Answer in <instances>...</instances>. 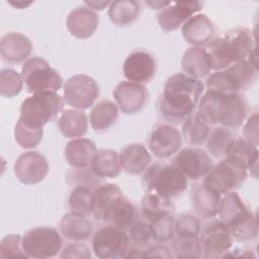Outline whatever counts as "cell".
<instances>
[{
	"instance_id": "obj_1",
	"label": "cell",
	"mask_w": 259,
	"mask_h": 259,
	"mask_svg": "<svg viewBox=\"0 0 259 259\" xmlns=\"http://www.w3.org/2000/svg\"><path fill=\"white\" fill-rule=\"evenodd\" d=\"M203 89L204 85L199 79L184 73L170 76L157 101L158 115L169 124L183 123L195 111Z\"/></svg>"
},
{
	"instance_id": "obj_2",
	"label": "cell",
	"mask_w": 259,
	"mask_h": 259,
	"mask_svg": "<svg viewBox=\"0 0 259 259\" xmlns=\"http://www.w3.org/2000/svg\"><path fill=\"white\" fill-rule=\"evenodd\" d=\"M250 107L242 93L207 90L199 100L197 111L209 124H221L231 130L240 127Z\"/></svg>"
},
{
	"instance_id": "obj_3",
	"label": "cell",
	"mask_w": 259,
	"mask_h": 259,
	"mask_svg": "<svg viewBox=\"0 0 259 259\" xmlns=\"http://www.w3.org/2000/svg\"><path fill=\"white\" fill-rule=\"evenodd\" d=\"M96 221L127 230L138 219L134 203L123 196L116 184L102 183L94 189L92 212Z\"/></svg>"
},
{
	"instance_id": "obj_4",
	"label": "cell",
	"mask_w": 259,
	"mask_h": 259,
	"mask_svg": "<svg viewBox=\"0 0 259 259\" xmlns=\"http://www.w3.org/2000/svg\"><path fill=\"white\" fill-rule=\"evenodd\" d=\"M205 50L211 62V69L221 71L250 57L255 51L254 36L249 28L236 27L213 38Z\"/></svg>"
},
{
	"instance_id": "obj_5",
	"label": "cell",
	"mask_w": 259,
	"mask_h": 259,
	"mask_svg": "<svg viewBox=\"0 0 259 259\" xmlns=\"http://www.w3.org/2000/svg\"><path fill=\"white\" fill-rule=\"evenodd\" d=\"M218 215L229 229L233 239L248 242L257 238L258 229L255 214L237 192H227L219 204Z\"/></svg>"
},
{
	"instance_id": "obj_6",
	"label": "cell",
	"mask_w": 259,
	"mask_h": 259,
	"mask_svg": "<svg viewBox=\"0 0 259 259\" xmlns=\"http://www.w3.org/2000/svg\"><path fill=\"white\" fill-rule=\"evenodd\" d=\"M258 79V68L256 61L251 57L247 60L233 64L232 66L209 74L206 79V88L225 93L248 90Z\"/></svg>"
},
{
	"instance_id": "obj_7",
	"label": "cell",
	"mask_w": 259,
	"mask_h": 259,
	"mask_svg": "<svg viewBox=\"0 0 259 259\" xmlns=\"http://www.w3.org/2000/svg\"><path fill=\"white\" fill-rule=\"evenodd\" d=\"M142 183L146 192H153L165 198L179 197L187 189V178L172 164L154 163L143 175Z\"/></svg>"
},
{
	"instance_id": "obj_8",
	"label": "cell",
	"mask_w": 259,
	"mask_h": 259,
	"mask_svg": "<svg viewBox=\"0 0 259 259\" xmlns=\"http://www.w3.org/2000/svg\"><path fill=\"white\" fill-rule=\"evenodd\" d=\"M63 107L64 99L56 92L34 93L22 101L19 119L29 126L42 128L61 113Z\"/></svg>"
},
{
	"instance_id": "obj_9",
	"label": "cell",
	"mask_w": 259,
	"mask_h": 259,
	"mask_svg": "<svg viewBox=\"0 0 259 259\" xmlns=\"http://www.w3.org/2000/svg\"><path fill=\"white\" fill-rule=\"evenodd\" d=\"M246 166L237 159L225 157L203 179V185L209 190L222 195L240 188L247 179Z\"/></svg>"
},
{
	"instance_id": "obj_10",
	"label": "cell",
	"mask_w": 259,
	"mask_h": 259,
	"mask_svg": "<svg viewBox=\"0 0 259 259\" xmlns=\"http://www.w3.org/2000/svg\"><path fill=\"white\" fill-rule=\"evenodd\" d=\"M21 76L28 93L56 92L63 84L59 72L40 57L27 59L21 68Z\"/></svg>"
},
{
	"instance_id": "obj_11",
	"label": "cell",
	"mask_w": 259,
	"mask_h": 259,
	"mask_svg": "<svg viewBox=\"0 0 259 259\" xmlns=\"http://www.w3.org/2000/svg\"><path fill=\"white\" fill-rule=\"evenodd\" d=\"M130 249L126 230L106 225L95 231L92 238V250L97 258H124Z\"/></svg>"
},
{
	"instance_id": "obj_12",
	"label": "cell",
	"mask_w": 259,
	"mask_h": 259,
	"mask_svg": "<svg viewBox=\"0 0 259 259\" xmlns=\"http://www.w3.org/2000/svg\"><path fill=\"white\" fill-rule=\"evenodd\" d=\"M63 246L59 232L51 227L29 230L22 238V248L27 257L51 258L57 256Z\"/></svg>"
},
{
	"instance_id": "obj_13",
	"label": "cell",
	"mask_w": 259,
	"mask_h": 259,
	"mask_svg": "<svg viewBox=\"0 0 259 259\" xmlns=\"http://www.w3.org/2000/svg\"><path fill=\"white\" fill-rule=\"evenodd\" d=\"M99 95L96 81L84 74H77L64 84V102L77 109H87L94 104Z\"/></svg>"
},
{
	"instance_id": "obj_14",
	"label": "cell",
	"mask_w": 259,
	"mask_h": 259,
	"mask_svg": "<svg viewBox=\"0 0 259 259\" xmlns=\"http://www.w3.org/2000/svg\"><path fill=\"white\" fill-rule=\"evenodd\" d=\"M198 238L201 245V257L206 259L223 257L233 244L229 229L221 221H213L201 227Z\"/></svg>"
},
{
	"instance_id": "obj_15",
	"label": "cell",
	"mask_w": 259,
	"mask_h": 259,
	"mask_svg": "<svg viewBox=\"0 0 259 259\" xmlns=\"http://www.w3.org/2000/svg\"><path fill=\"white\" fill-rule=\"evenodd\" d=\"M172 165L186 178L199 180L204 178L213 167L210 156L201 148L188 147L181 150L172 160Z\"/></svg>"
},
{
	"instance_id": "obj_16",
	"label": "cell",
	"mask_w": 259,
	"mask_h": 259,
	"mask_svg": "<svg viewBox=\"0 0 259 259\" xmlns=\"http://www.w3.org/2000/svg\"><path fill=\"white\" fill-rule=\"evenodd\" d=\"M148 146L155 157L166 159L181 148L182 137L172 124L159 123L153 127L148 139Z\"/></svg>"
},
{
	"instance_id": "obj_17",
	"label": "cell",
	"mask_w": 259,
	"mask_h": 259,
	"mask_svg": "<svg viewBox=\"0 0 259 259\" xmlns=\"http://www.w3.org/2000/svg\"><path fill=\"white\" fill-rule=\"evenodd\" d=\"M49 172V163L45 156L37 152L22 153L14 163V174L22 184L41 182Z\"/></svg>"
},
{
	"instance_id": "obj_18",
	"label": "cell",
	"mask_w": 259,
	"mask_h": 259,
	"mask_svg": "<svg viewBox=\"0 0 259 259\" xmlns=\"http://www.w3.org/2000/svg\"><path fill=\"white\" fill-rule=\"evenodd\" d=\"M122 70L124 77L130 82L144 85L154 79L157 72V62L152 54L140 50L127 56Z\"/></svg>"
},
{
	"instance_id": "obj_19",
	"label": "cell",
	"mask_w": 259,
	"mask_h": 259,
	"mask_svg": "<svg viewBox=\"0 0 259 259\" xmlns=\"http://www.w3.org/2000/svg\"><path fill=\"white\" fill-rule=\"evenodd\" d=\"M113 97L122 113L135 114L147 104L149 91L142 84L122 81L115 87Z\"/></svg>"
},
{
	"instance_id": "obj_20",
	"label": "cell",
	"mask_w": 259,
	"mask_h": 259,
	"mask_svg": "<svg viewBox=\"0 0 259 259\" xmlns=\"http://www.w3.org/2000/svg\"><path fill=\"white\" fill-rule=\"evenodd\" d=\"M201 8V2H170L168 6L159 11L157 19L163 30L173 31L181 24H184Z\"/></svg>"
},
{
	"instance_id": "obj_21",
	"label": "cell",
	"mask_w": 259,
	"mask_h": 259,
	"mask_svg": "<svg viewBox=\"0 0 259 259\" xmlns=\"http://www.w3.org/2000/svg\"><path fill=\"white\" fill-rule=\"evenodd\" d=\"M99 24V15L88 7L73 9L66 20L69 32L78 38H88L94 34Z\"/></svg>"
},
{
	"instance_id": "obj_22",
	"label": "cell",
	"mask_w": 259,
	"mask_h": 259,
	"mask_svg": "<svg viewBox=\"0 0 259 259\" xmlns=\"http://www.w3.org/2000/svg\"><path fill=\"white\" fill-rule=\"evenodd\" d=\"M32 51L30 39L19 32H8L0 41V55L3 61L17 64L26 60Z\"/></svg>"
},
{
	"instance_id": "obj_23",
	"label": "cell",
	"mask_w": 259,
	"mask_h": 259,
	"mask_svg": "<svg viewBox=\"0 0 259 259\" xmlns=\"http://www.w3.org/2000/svg\"><path fill=\"white\" fill-rule=\"evenodd\" d=\"M182 35L184 39L193 47L208 45L214 35L213 23L205 14H197L190 17L182 25Z\"/></svg>"
},
{
	"instance_id": "obj_24",
	"label": "cell",
	"mask_w": 259,
	"mask_h": 259,
	"mask_svg": "<svg viewBox=\"0 0 259 259\" xmlns=\"http://www.w3.org/2000/svg\"><path fill=\"white\" fill-rule=\"evenodd\" d=\"M221 195L206 188L203 183H195L190 189V202L195 213L203 219L218 215Z\"/></svg>"
},
{
	"instance_id": "obj_25",
	"label": "cell",
	"mask_w": 259,
	"mask_h": 259,
	"mask_svg": "<svg viewBox=\"0 0 259 259\" xmlns=\"http://www.w3.org/2000/svg\"><path fill=\"white\" fill-rule=\"evenodd\" d=\"M119 160L121 168L126 173L138 175L145 172V170L150 166L152 156L144 145L131 144L121 150Z\"/></svg>"
},
{
	"instance_id": "obj_26",
	"label": "cell",
	"mask_w": 259,
	"mask_h": 259,
	"mask_svg": "<svg viewBox=\"0 0 259 259\" xmlns=\"http://www.w3.org/2000/svg\"><path fill=\"white\" fill-rule=\"evenodd\" d=\"M184 74L199 79L210 74L211 62L205 49L192 47L185 51L181 61Z\"/></svg>"
},
{
	"instance_id": "obj_27",
	"label": "cell",
	"mask_w": 259,
	"mask_h": 259,
	"mask_svg": "<svg viewBox=\"0 0 259 259\" xmlns=\"http://www.w3.org/2000/svg\"><path fill=\"white\" fill-rule=\"evenodd\" d=\"M96 151L94 142L89 139L77 138L67 144L65 156L72 168H87L90 167Z\"/></svg>"
},
{
	"instance_id": "obj_28",
	"label": "cell",
	"mask_w": 259,
	"mask_h": 259,
	"mask_svg": "<svg viewBox=\"0 0 259 259\" xmlns=\"http://www.w3.org/2000/svg\"><path fill=\"white\" fill-rule=\"evenodd\" d=\"M90 168L100 179L115 178L121 171L119 154L111 149H99L93 156Z\"/></svg>"
},
{
	"instance_id": "obj_29",
	"label": "cell",
	"mask_w": 259,
	"mask_h": 259,
	"mask_svg": "<svg viewBox=\"0 0 259 259\" xmlns=\"http://www.w3.org/2000/svg\"><path fill=\"white\" fill-rule=\"evenodd\" d=\"M59 230L66 239L81 242L86 241L91 237L93 224L85 217L69 212L62 218L59 224Z\"/></svg>"
},
{
	"instance_id": "obj_30",
	"label": "cell",
	"mask_w": 259,
	"mask_h": 259,
	"mask_svg": "<svg viewBox=\"0 0 259 259\" xmlns=\"http://www.w3.org/2000/svg\"><path fill=\"white\" fill-rule=\"evenodd\" d=\"M58 126L62 135L66 138H81L87 133L88 117L80 109H65L59 117Z\"/></svg>"
},
{
	"instance_id": "obj_31",
	"label": "cell",
	"mask_w": 259,
	"mask_h": 259,
	"mask_svg": "<svg viewBox=\"0 0 259 259\" xmlns=\"http://www.w3.org/2000/svg\"><path fill=\"white\" fill-rule=\"evenodd\" d=\"M117 117V105L111 100L103 99L92 107L89 115V121L95 132H105L115 123Z\"/></svg>"
},
{
	"instance_id": "obj_32",
	"label": "cell",
	"mask_w": 259,
	"mask_h": 259,
	"mask_svg": "<svg viewBox=\"0 0 259 259\" xmlns=\"http://www.w3.org/2000/svg\"><path fill=\"white\" fill-rule=\"evenodd\" d=\"M174 210L175 204L172 199L165 198L153 192H146L141 201L142 217L148 222L167 214H173Z\"/></svg>"
},
{
	"instance_id": "obj_33",
	"label": "cell",
	"mask_w": 259,
	"mask_h": 259,
	"mask_svg": "<svg viewBox=\"0 0 259 259\" xmlns=\"http://www.w3.org/2000/svg\"><path fill=\"white\" fill-rule=\"evenodd\" d=\"M258 154L259 152L256 146L249 143L245 139L236 137L228 145L224 157L237 159L242 162L248 170H254L256 173Z\"/></svg>"
},
{
	"instance_id": "obj_34",
	"label": "cell",
	"mask_w": 259,
	"mask_h": 259,
	"mask_svg": "<svg viewBox=\"0 0 259 259\" xmlns=\"http://www.w3.org/2000/svg\"><path fill=\"white\" fill-rule=\"evenodd\" d=\"M142 11V5L135 0H118L110 3L108 16L115 25L124 26L135 22Z\"/></svg>"
},
{
	"instance_id": "obj_35",
	"label": "cell",
	"mask_w": 259,
	"mask_h": 259,
	"mask_svg": "<svg viewBox=\"0 0 259 259\" xmlns=\"http://www.w3.org/2000/svg\"><path fill=\"white\" fill-rule=\"evenodd\" d=\"M209 123L199 114L192 112L182 123V136L192 146L202 145L209 134Z\"/></svg>"
},
{
	"instance_id": "obj_36",
	"label": "cell",
	"mask_w": 259,
	"mask_h": 259,
	"mask_svg": "<svg viewBox=\"0 0 259 259\" xmlns=\"http://www.w3.org/2000/svg\"><path fill=\"white\" fill-rule=\"evenodd\" d=\"M70 212L76 215L87 218L93 212L94 190L88 187H74L68 198Z\"/></svg>"
},
{
	"instance_id": "obj_37",
	"label": "cell",
	"mask_w": 259,
	"mask_h": 259,
	"mask_svg": "<svg viewBox=\"0 0 259 259\" xmlns=\"http://www.w3.org/2000/svg\"><path fill=\"white\" fill-rule=\"evenodd\" d=\"M235 138L236 134L231 128L223 125L215 126L209 131L206 138V149L212 157L221 159L225 156L228 145Z\"/></svg>"
},
{
	"instance_id": "obj_38",
	"label": "cell",
	"mask_w": 259,
	"mask_h": 259,
	"mask_svg": "<svg viewBox=\"0 0 259 259\" xmlns=\"http://www.w3.org/2000/svg\"><path fill=\"white\" fill-rule=\"evenodd\" d=\"M172 241L171 251L174 258L201 257V245L198 237H176Z\"/></svg>"
},
{
	"instance_id": "obj_39",
	"label": "cell",
	"mask_w": 259,
	"mask_h": 259,
	"mask_svg": "<svg viewBox=\"0 0 259 259\" xmlns=\"http://www.w3.org/2000/svg\"><path fill=\"white\" fill-rule=\"evenodd\" d=\"M44 131L41 127H32L18 119L14 127V138L17 144L24 149H32L41 142Z\"/></svg>"
},
{
	"instance_id": "obj_40",
	"label": "cell",
	"mask_w": 259,
	"mask_h": 259,
	"mask_svg": "<svg viewBox=\"0 0 259 259\" xmlns=\"http://www.w3.org/2000/svg\"><path fill=\"white\" fill-rule=\"evenodd\" d=\"M149 223L152 230V237L155 242L165 244L174 239L175 218L173 214H167Z\"/></svg>"
},
{
	"instance_id": "obj_41",
	"label": "cell",
	"mask_w": 259,
	"mask_h": 259,
	"mask_svg": "<svg viewBox=\"0 0 259 259\" xmlns=\"http://www.w3.org/2000/svg\"><path fill=\"white\" fill-rule=\"evenodd\" d=\"M130 244L132 247L146 249L153 240L150 223L145 219H137L127 229Z\"/></svg>"
},
{
	"instance_id": "obj_42",
	"label": "cell",
	"mask_w": 259,
	"mask_h": 259,
	"mask_svg": "<svg viewBox=\"0 0 259 259\" xmlns=\"http://www.w3.org/2000/svg\"><path fill=\"white\" fill-rule=\"evenodd\" d=\"M23 88V79L21 74L11 68L2 69L0 72V94L3 97H14L18 95Z\"/></svg>"
},
{
	"instance_id": "obj_43",
	"label": "cell",
	"mask_w": 259,
	"mask_h": 259,
	"mask_svg": "<svg viewBox=\"0 0 259 259\" xmlns=\"http://www.w3.org/2000/svg\"><path fill=\"white\" fill-rule=\"evenodd\" d=\"M176 237H198L201 230L199 219L190 213H179L175 218Z\"/></svg>"
},
{
	"instance_id": "obj_44",
	"label": "cell",
	"mask_w": 259,
	"mask_h": 259,
	"mask_svg": "<svg viewBox=\"0 0 259 259\" xmlns=\"http://www.w3.org/2000/svg\"><path fill=\"white\" fill-rule=\"evenodd\" d=\"M68 179L72 180L75 187L83 186L91 188L93 190L97 188L100 184H102L101 179L93 174L90 167L72 168L68 173Z\"/></svg>"
},
{
	"instance_id": "obj_45",
	"label": "cell",
	"mask_w": 259,
	"mask_h": 259,
	"mask_svg": "<svg viewBox=\"0 0 259 259\" xmlns=\"http://www.w3.org/2000/svg\"><path fill=\"white\" fill-rule=\"evenodd\" d=\"M0 257L28 258L22 248V238L17 234H11L4 237L0 243Z\"/></svg>"
},
{
	"instance_id": "obj_46",
	"label": "cell",
	"mask_w": 259,
	"mask_h": 259,
	"mask_svg": "<svg viewBox=\"0 0 259 259\" xmlns=\"http://www.w3.org/2000/svg\"><path fill=\"white\" fill-rule=\"evenodd\" d=\"M61 258H84L88 259L91 257V252L89 247L81 242L74 241V243L68 244L63 249Z\"/></svg>"
},
{
	"instance_id": "obj_47",
	"label": "cell",
	"mask_w": 259,
	"mask_h": 259,
	"mask_svg": "<svg viewBox=\"0 0 259 259\" xmlns=\"http://www.w3.org/2000/svg\"><path fill=\"white\" fill-rule=\"evenodd\" d=\"M245 140L257 147L258 145V119L257 112H254L247 120L243 128Z\"/></svg>"
},
{
	"instance_id": "obj_48",
	"label": "cell",
	"mask_w": 259,
	"mask_h": 259,
	"mask_svg": "<svg viewBox=\"0 0 259 259\" xmlns=\"http://www.w3.org/2000/svg\"><path fill=\"white\" fill-rule=\"evenodd\" d=\"M174 258L173 254L166 245L159 243L153 246H150L145 249L144 258Z\"/></svg>"
},
{
	"instance_id": "obj_49",
	"label": "cell",
	"mask_w": 259,
	"mask_h": 259,
	"mask_svg": "<svg viewBox=\"0 0 259 259\" xmlns=\"http://www.w3.org/2000/svg\"><path fill=\"white\" fill-rule=\"evenodd\" d=\"M111 2L108 1H86L85 4L90 8L91 10H103L106 6L110 5Z\"/></svg>"
},
{
	"instance_id": "obj_50",
	"label": "cell",
	"mask_w": 259,
	"mask_h": 259,
	"mask_svg": "<svg viewBox=\"0 0 259 259\" xmlns=\"http://www.w3.org/2000/svg\"><path fill=\"white\" fill-rule=\"evenodd\" d=\"M146 4L155 9H160V8L163 9L164 7H166L170 4V1H165V2H163V1H147Z\"/></svg>"
},
{
	"instance_id": "obj_51",
	"label": "cell",
	"mask_w": 259,
	"mask_h": 259,
	"mask_svg": "<svg viewBox=\"0 0 259 259\" xmlns=\"http://www.w3.org/2000/svg\"><path fill=\"white\" fill-rule=\"evenodd\" d=\"M11 5H13L14 7L18 8V9H22V8H25L26 6L30 5L32 2H23V1H16V2H9Z\"/></svg>"
}]
</instances>
